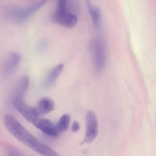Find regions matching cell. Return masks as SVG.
Segmentation results:
<instances>
[{"mask_svg":"<svg viewBox=\"0 0 156 156\" xmlns=\"http://www.w3.org/2000/svg\"><path fill=\"white\" fill-rule=\"evenodd\" d=\"M16 109L29 122L34 123L39 117L35 108L27 105L24 99H17L12 101Z\"/></svg>","mask_w":156,"mask_h":156,"instance_id":"3","label":"cell"},{"mask_svg":"<svg viewBox=\"0 0 156 156\" xmlns=\"http://www.w3.org/2000/svg\"><path fill=\"white\" fill-rule=\"evenodd\" d=\"M98 120L95 113L93 111H89L86 116V133L82 144L91 143L98 135Z\"/></svg>","mask_w":156,"mask_h":156,"instance_id":"4","label":"cell"},{"mask_svg":"<svg viewBox=\"0 0 156 156\" xmlns=\"http://www.w3.org/2000/svg\"><path fill=\"white\" fill-rule=\"evenodd\" d=\"M53 19L56 23L67 28H73L78 21V18L76 15L67 11L55 12L53 16Z\"/></svg>","mask_w":156,"mask_h":156,"instance_id":"6","label":"cell"},{"mask_svg":"<svg viewBox=\"0 0 156 156\" xmlns=\"http://www.w3.org/2000/svg\"><path fill=\"white\" fill-rule=\"evenodd\" d=\"M9 156H25L17 149L13 147H9L7 149Z\"/></svg>","mask_w":156,"mask_h":156,"instance_id":"15","label":"cell"},{"mask_svg":"<svg viewBox=\"0 0 156 156\" xmlns=\"http://www.w3.org/2000/svg\"><path fill=\"white\" fill-rule=\"evenodd\" d=\"M70 121L71 117L69 115L64 114L60 117L57 123L55 125L56 130L59 134L67 130Z\"/></svg>","mask_w":156,"mask_h":156,"instance_id":"13","label":"cell"},{"mask_svg":"<svg viewBox=\"0 0 156 156\" xmlns=\"http://www.w3.org/2000/svg\"><path fill=\"white\" fill-rule=\"evenodd\" d=\"M93 53L95 68L98 72H100L104 68L106 60L105 45L102 40L98 39L95 42Z\"/></svg>","mask_w":156,"mask_h":156,"instance_id":"5","label":"cell"},{"mask_svg":"<svg viewBox=\"0 0 156 156\" xmlns=\"http://www.w3.org/2000/svg\"><path fill=\"white\" fill-rule=\"evenodd\" d=\"M63 68V64H59L54 67L45 78L43 81V86L45 88H49L53 84L61 74Z\"/></svg>","mask_w":156,"mask_h":156,"instance_id":"11","label":"cell"},{"mask_svg":"<svg viewBox=\"0 0 156 156\" xmlns=\"http://www.w3.org/2000/svg\"><path fill=\"white\" fill-rule=\"evenodd\" d=\"M21 61V56L18 53H13L7 58L2 67V72L5 75L12 74Z\"/></svg>","mask_w":156,"mask_h":156,"instance_id":"9","label":"cell"},{"mask_svg":"<svg viewBox=\"0 0 156 156\" xmlns=\"http://www.w3.org/2000/svg\"><path fill=\"white\" fill-rule=\"evenodd\" d=\"M55 102L49 97L41 98L37 105L35 109L38 115H44L51 112L55 109Z\"/></svg>","mask_w":156,"mask_h":156,"instance_id":"10","label":"cell"},{"mask_svg":"<svg viewBox=\"0 0 156 156\" xmlns=\"http://www.w3.org/2000/svg\"><path fill=\"white\" fill-rule=\"evenodd\" d=\"M33 124L43 133L49 137L56 138L59 135L56 130L55 125L49 119L39 117Z\"/></svg>","mask_w":156,"mask_h":156,"instance_id":"7","label":"cell"},{"mask_svg":"<svg viewBox=\"0 0 156 156\" xmlns=\"http://www.w3.org/2000/svg\"><path fill=\"white\" fill-rule=\"evenodd\" d=\"M47 1L40 0L24 9L16 7H10L5 11V15L8 18L13 21L24 22L33 13L43 6L46 3Z\"/></svg>","mask_w":156,"mask_h":156,"instance_id":"2","label":"cell"},{"mask_svg":"<svg viewBox=\"0 0 156 156\" xmlns=\"http://www.w3.org/2000/svg\"><path fill=\"white\" fill-rule=\"evenodd\" d=\"M4 123L11 134L38 154L43 156H62L48 146L38 141L12 115H5L4 117Z\"/></svg>","mask_w":156,"mask_h":156,"instance_id":"1","label":"cell"},{"mask_svg":"<svg viewBox=\"0 0 156 156\" xmlns=\"http://www.w3.org/2000/svg\"><path fill=\"white\" fill-rule=\"evenodd\" d=\"M29 86V78L28 76L25 75L21 77L13 91L12 101L17 99H24Z\"/></svg>","mask_w":156,"mask_h":156,"instance_id":"8","label":"cell"},{"mask_svg":"<svg viewBox=\"0 0 156 156\" xmlns=\"http://www.w3.org/2000/svg\"><path fill=\"white\" fill-rule=\"evenodd\" d=\"M80 129V125L78 122L77 121H75L73 123L72 127H71V130L73 132H77L79 131Z\"/></svg>","mask_w":156,"mask_h":156,"instance_id":"16","label":"cell"},{"mask_svg":"<svg viewBox=\"0 0 156 156\" xmlns=\"http://www.w3.org/2000/svg\"><path fill=\"white\" fill-rule=\"evenodd\" d=\"M66 3L67 0H58L57 8L56 12H62L67 11Z\"/></svg>","mask_w":156,"mask_h":156,"instance_id":"14","label":"cell"},{"mask_svg":"<svg viewBox=\"0 0 156 156\" xmlns=\"http://www.w3.org/2000/svg\"><path fill=\"white\" fill-rule=\"evenodd\" d=\"M85 1L88 6L89 13L91 17L93 23L96 26H100L101 20V16L100 10L98 8L92 5L90 0H85Z\"/></svg>","mask_w":156,"mask_h":156,"instance_id":"12","label":"cell"}]
</instances>
